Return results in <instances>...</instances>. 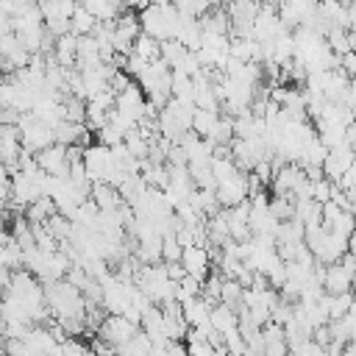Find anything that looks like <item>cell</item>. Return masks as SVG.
I'll use <instances>...</instances> for the list:
<instances>
[{"label": "cell", "mask_w": 356, "mask_h": 356, "mask_svg": "<svg viewBox=\"0 0 356 356\" xmlns=\"http://www.w3.org/2000/svg\"><path fill=\"white\" fill-rule=\"evenodd\" d=\"M181 253H184V245L178 242V236L164 234L161 236V261H181Z\"/></svg>", "instance_id": "7402d4cb"}, {"label": "cell", "mask_w": 356, "mask_h": 356, "mask_svg": "<svg viewBox=\"0 0 356 356\" xmlns=\"http://www.w3.org/2000/svg\"><path fill=\"white\" fill-rule=\"evenodd\" d=\"M342 103H348L350 108H356V78H350V83H348V95H345Z\"/></svg>", "instance_id": "4316f807"}, {"label": "cell", "mask_w": 356, "mask_h": 356, "mask_svg": "<svg viewBox=\"0 0 356 356\" xmlns=\"http://www.w3.org/2000/svg\"><path fill=\"white\" fill-rule=\"evenodd\" d=\"M97 22H100V19H97L83 3H78L75 11H72V17H70V31L78 33V36H83V33H95Z\"/></svg>", "instance_id": "5bb4252c"}, {"label": "cell", "mask_w": 356, "mask_h": 356, "mask_svg": "<svg viewBox=\"0 0 356 356\" xmlns=\"http://www.w3.org/2000/svg\"><path fill=\"white\" fill-rule=\"evenodd\" d=\"M164 267H167V275H170L172 281H181V278L186 275V270H184L181 261H164Z\"/></svg>", "instance_id": "cb8c5ba5"}, {"label": "cell", "mask_w": 356, "mask_h": 356, "mask_svg": "<svg viewBox=\"0 0 356 356\" xmlns=\"http://www.w3.org/2000/svg\"><path fill=\"white\" fill-rule=\"evenodd\" d=\"M172 3H175V6H178V11H186V8H189V3H192V0H172Z\"/></svg>", "instance_id": "83f0119b"}, {"label": "cell", "mask_w": 356, "mask_h": 356, "mask_svg": "<svg viewBox=\"0 0 356 356\" xmlns=\"http://www.w3.org/2000/svg\"><path fill=\"white\" fill-rule=\"evenodd\" d=\"M217 120H220V111H214V108H197V106H195V114H192V131H197L200 136H206V134L214 128Z\"/></svg>", "instance_id": "d6986e66"}, {"label": "cell", "mask_w": 356, "mask_h": 356, "mask_svg": "<svg viewBox=\"0 0 356 356\" xmlns=\"http://www.w3.org/2000/svg\"><path fill=\"white\" fill-rule=\"evenodd\" d=\"M36 161H39V167H42L44 172H50V175H58V178H67V175H70L67 145H58V142H53V145L42 147V150L36 153Z\"/></svg>", "instance_id": "7a4b0ae2"}, {"label": "cell", "mask_w": 356, "mask_h": 356, "mask_svg": "<svg viewBox=\"0 0 356 356\" xmlns=\"http://www.w3.org/2000/svg\"><path fill=\"white\" fill-rule=\"evenodd\" d=\"M217 200L220 206L231 209V206H239L242 200H248V172H236L234 178L228 181H220L217 184Z\"/></svg>", "instance_id": "3957f363"}, {"label": "cell", "mask_w": 356, "mask_h": 356, "mask_svg": "<svg viewBox=\"0 0 356 356\" xmlns=\"http://www.w3.org/2000/svg\"><path fill=\"white\" fill-rule=\"evenodd\" d=\"M50 56H53L61 67H75V64H78V33L67 31V33L56 36Z\"/></svg>", "instance_id": "8992f818"}, {"label": "cell", "mask_w": 356, "mask_h": 356, "mask_svg": "<svg viewBox=\"0 0 356 356\" xmlns=\"http://www.w3.org/2000/svg\"><path fill=\"white\" fill-rule=\"evenodd\" d=\"M122 142H125V147H128V150H131L136 159H147L150 145H153V142H150V139H147V136L139 131V125H136V128H131V131L122 136Z\"/></svg>", "instance_id": "e0dca14e"}, {"label": "cell", "mask_w": 356, "mask_h": 356, "mask_svg": "<svg viewBox=\"0 0 356 356\" xmlns=\"http://www.w3.org/2000/svg\"><path fill=\"white\" fill-rule=\"evenodd\" d=\"M139 331V323H134V320H128L125 314H106L103 317V323H100V328L95 331V337H103L106 342H111L114 345V350L120 348V345H125L134 334Z\"/></svg>", "instance_id": "6da1fadb"}, {"label": "cell", "mask_w": 356, "mask_h": 356, "mask_svg": "<svg viewBox=\"0 0 356 356\" xmlns=\"http://www.w3.org/2000/svg\"><path fill=\"white\" fill-rule=\"evenodd\" d=\"M184 306V317H186V323L189 325H209V314H211V303L203 298V295H195V298H189V300H184L181 303Z\"/></svg>", "instance_id": "8fae6325"}, {"label": "cell", "mask_w": 356, "mask_h": 356, "mask_svg": "<svg viewBox=\"0 0 356 356\" xmlns=\"http://www.w3.org/2000/svg\"><path fill=\"white\" fill-rule=\"evenodd\" d=\"M56 211H58V206H56L53 195H39L36 200H31V203L25 206V217H28L31 222H47Z\"/></svg>", "instance_id": "7c38bea8"}, {"label": "cell", "mask_w": 356, "mask_h": 356, "mask_svg": "<svg viewBox=\"0 0 356 356\" xmlns=\"http://www.w3.org/2000/svg\"><path fill=\"white\" fill-rule=\"evenodd\" d=\"M323 286L325 292H350L353 286V273L342 267V261H331L323 270Z\"/></svg>", "instance_id": "52a82bcc"}, {"label": "cell", "mask_w": 356, "mask_h": 356, "mask_svg": "<svg viewBox=\"0 0 356 356\" xmlns=\"http://www.w3.org/2000/svg\"><path fill=\"white\" fill-rule=\"evenodd\" d=\"M342 3H350V0H342Z\"/></svg>", "instance_id": "4dcf8cb0"}, {"label": "cell", "mask_w": 356, "mask_h": 356, "mask_svg": "<svg viewBox=\"0 0 356 356\" xmlns=\"http://www.w3.org/2000/svg\"><path fill=\"white\" fill-rule=\"evenodd\" d=\"M89 197L97 203L100 211H114V209H120V206L125 203L122 195H120V189H117L114 184H108V181H97V184H92Z\"/></svg>", "instance_id": "ba28073f"}, {"label": "cell", "mask_w": 356, "mask_h": 356, "mask_svg": "<svg viewBox=\"0 0 356 356\" xmlns=\"http://www.w3.org/2000/svg\"><path fill=\"white\" fill-rule=\"evenodd\" d=\"M353 300H356L353 292H323L317 303L323 306L328 320H337V317H345V312L353 306Z\"/></svg>", "instance_id": "9c48e42d"}, {"label": "cell", "mask_w": 356, "mask_h": 356, "mask_svg": "<svg viewBox=\"0 0 356 356\" xmlns=\"http://www.w3.org/2000/svg\"><path fill=\"white\" fill-rule=\"evenodd\" d=\"M186 56H189V47L181 44L178 39H164V42H161V58H164L172 70H178V67L186 61Z\"/></svg>", "instance_id": "2e32d148"}, {"label": "cell", "mask_w": 356, "mask_h": 356, "mask_svg": "<svg viewBox=\"0 0 356 356\" xmlns=\"http://www.w3.org/2000/svg\"><path fill=\"white\" fill-rule=\"evenodd\" d=\"M70 3H83V0H70Z\"/></svg>", "instance_id": "f546056e"}, {"label": "cell", "mask_w": 356, "mask_h": 356, "mask_svg": "<svg viewBox=\"0 0 356 356\" xmlns=\"http://www.w3.org/2000/svg\"><path fill=\"white\" fill-rule=\"evenodd\" d=\"M356 161V153L342 142V145H334V147H328V153H325V159H323V172L331 178V181H337L350 164Z\"/></svg>", "instance_id": "5b68a950"}, {"label": "cell", "mask_w": 356, "mask_h": 356, "mask_svg": "<svg viewBox=\"0 0 356 356\" xmlns=\"http://www.w3.org/2000/svg\"><path fill=\"white\" fill-rule=\"evenodd\" d=\"M270 214H273L275 220H289V217H295V197L275 192V197H270Z\"/></svg>", "instance_id": "ffe728a7"}, {"label": "cell", "mask_w": 356, "mask_h": 356, "mask_svg": "<svg viewBox=\"0 0 356 356\" xmlns=\"http://www.w3.org/2000/svg\"><path fill=\"white\" fill-rule=\"evenodd\" d=\"M134 256H136L142 264H156V261H161V234H153V236H142V239H136Z\"/></svg>", "instance_id": "4fadbf2b"}, {"label": "cell", "mask_w": 356, "mask_h": 356, "mask_svg": "<svg viewBox=\"0 0 356 356\" xmlns=\"http://www.w3.org/2000/svg\"><path fill=\"white\" fill-rule=\"evenodd\" d=\"M3 220H6V214H3V209H0V228H3Z\"/></svg>", "instance_id": "f1b7e54d"}, {"label": "cell", "mask_w": 356, "mask_h": 356, "mask_svg": "<svg viewBox=\"0 0 356 356\" xmlns=\"http://www.w3.org/2000/svg\"><path fill=\"white\" fill-rule=\"evenodd\" d=\"M0 200H11V175L0 172Z\"/></svg>", "instance_id": "d4e9b609"}, {"label": "cell", "mask_w": 356, "mask_h": 356, "mask_svg": "<svg viewBox=\"0 0 356 356\" xmlns=\"http://www.w3.org/2000/svg\"><path fill=\"white\" fill-rule=\"evenodd\" d=\"M345 145L356 153V122H350V125L345 128Z\"/></svg>", "instance_id": "484cf974"}, {"label": "cell", "mask_w": 356, "mask_h": 356, "mask_svg": "<svg viewBox=\"0 0 356 356\" xmlns=\"http://www.w3.org/2000/svg\"><path fill=\"white\" fill-rule=\"evenodd\" d=\"M181 264L189 275H197V278H206L211 273V259H209V250L206 245L200 242H192V245H184V253H181Z\"/></svg>", "instance_id": "277c9868"}, {"label": "cell", "mask_w": 356, "mask_h": 356, "mask_svg": "<svg viewBox=\"0 0 356 356\" xmlns=\"http://www.w3.org/2000/svg\"><path fill=\"white\" fill-rule=\"evenodd\" d=\"M325 42H328V47L337 53V56H342V53H348L350 50V28H342V25H334L328 33H325Z\"/></svg>", "instance_id": "ac0fdd59"}, {"label": "cell", "mask_w": 356, "mask_h": 356, "mask_svg": "<svg viewBox=\"0 0 356 356\" xmlns=\"http://www.w3.org/2000/svg\"><path fill=\"white\" fill-rule=\"evenodd\" d=\"M134 53L139 56V58H145V61H156V58H161V42L156 39V36H150V33H139L136 39H134Z\"/></svg>", "instance_id": "9a60e30c"}, {"label": "cell", "mask_w": 356, "mask_h": 356, "mask_svg": "<svg viewBox=\"0 0 356 356\" xmlns=\"http://www.w3.org/2000/svg\"><path fill=\"white\" fill-rule=\"evenodd\" d=\"M28 348H31V353H58V337L47 328V325H33L31 331H28Z\"/></svg>", "instance_id": "30bf717a"}, {"label": "cell", "mask_w": 356, "mask_h": 356, "mask_svg": "<svg viewBox=\"0 0 356 356\" xmlns=\"http://www.w3.org/2000/svg\"><path fill=\"white\" fill-rule=\"evenodd\" d=\"M339 67L348 72V78H356V50H348L339 56Z\"/></svg>", "instance_id": "603a6c76"}, {"label": "cell", "mask_w": 356, "mask_h": 356, "mask_svg": "<svg viewBox=\"0 0 356 356\" xmlns=\"http://www.w3.org/2000/svg\"><path fill=\"white\" fill-rule=\"evenodd\" d=\"M242 292H245V286L236 278H222V286H220V300L222 303L239 309L242 306Z\"/></svg>", "instance_id": "44dd1931"}]
</instances>
